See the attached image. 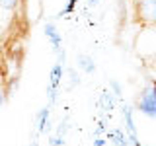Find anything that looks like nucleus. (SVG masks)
Listing matches in <instances>:
<instances>
[{
	"instance_id": "nucleus-2",
	"label": "nucleus",
	"mask_w": 156,
	"mask_h": 146,
	"mask_svg": "<svg viewBox=\"0 0 156 146\" xmlns=\"http://www.w3.org/2000/svg\"><path fill=\"white\" fill-rule=\"evenodd\" d=\"M136 109L140 111V113H144L146 117H152L156 119V94L152 90V86L144 88L140 97L136 99Z\"/></svg>"
},
{
	"instance_id": "nucleus-4",
	"label": "nucleus",
	"mask_w": 156,
	"mask_h": 146,
	"mask_svg": "<svg viewBox=\"0 0 156 146\" xmlns=\"http://www.w3.org/2000/svg\"><path fill=\"white\" fill-rule=\"evenodd\" d=\"M45 35H47L49 41H51L53 51L58 55V53H61V45H62V35L58 33V29L55 27V23H45Z\"/></svg>"
},
{
	"instance_id": "nucleus-3",
	"label": "nucleus",
	"mask_w": 156,
	"mask_h": 146,
	"mask_svg": "<svg viewBox=\"0 0 156 146\" xmlns=\"http://www.w3.org/2000/svg\"><path fill=\"white\" fill-rule=\"evenodd\" d=\"M123 119H125V133L129 136L131 144L133 146H143L139 140V134H136V127H135V121H133V109L129 105H123Z\"/></svg>"
},
{
	"instance_id": "nucleus-10",
	"label": "nucleus",
	"mask_w": 156,
	"mask_h": 146,
	"mask_svg": "<svg viewBox=\"0 0 156 146\" xmlns=\"http://www.w3.org/2000/svg\"><path fill=\"white\" fill-rule=\"evenodd\" d=\"M22 0H0V12H14Z\"/></svg>"
},
{
	"instance_id": "nucleus-5",
	"label": "nucleus",
	"mask_w": 156,
	"mask_h": 146,
	"mask_svg": "<svg viewBox=\"0 0 156 146\" xmlns=\"http://www.w3.org/2000/svg\"><path fill=\"white\" fill-rule=\"evenodd\" d=\"M62 74H65V66L58 61V62H55V66L51 68V74H49V88H51V90H58Z\"/></svg>"
},
{
	"instance_id": "nucleus-16",
	"label": "nucleus",
	"mask_w": 156,
	"mask_h": 146,
	"mask_svg": "<svg viewBox=\"0 0 156 146\" xmlns=\"http://www.w3.org/2000/svg\"><path fill=\"white\" fill-rule=\"evenodd\" d=\"M105 144V140L104 138H100V136H96V140H94V146H104Z\"/></svg>"
},
{
	"instance_id": "nucleus-17",
	"label": "nucleus",
	"mask_w": 156,
	"mask_h": 146,
	"mask_svg": "<svg viewBox=\"0 0 156 146\" xmlns=\"http://www.w3.org/2000/svg\"><path fill=\"white\" fill-rule=\"evenodd\" d=\"M4 99H6V90H0V107H2Z\"/></svg>"
},
{
	"instance_id": "nucleus-20",
	"label": "nucleus",
	"mask_w": 156,
	"mask_h": 146,
	"mask_svg": "<svg viewBox=\"0 0 156 146\" xmlns=\"http://www.w3.org/2000/svg\"><path fill=\"white\" fill-rule=\"evenodd\" d=\"M152 66L156 68V53H154V55H152Z\"/></svg>"
},
{
	"instance_id": "nucleus-1",
	"label": "nucleus",
	"mask_w": 156,
	"mask_h": 146,
	"mask_svg": "<svg viewBox=\"0 0 156 146\" xmlns=\"http://www.w3.org/2000/svg\"><path fill=\"white\" fill-rule=\"evenodd\" d=\"M133 16H135L136 26L154 27L156 26V0H135Z\"/></svg>"
},
{
	"instance_id": "nucleus-11",
	"label": "nucleus",
	"mask_w": 156,
	"mask_h": 146,
	"mask_svg": "<svg viewBox=\"0 0 156 146\" xmlns=\"http://www.w3.org/2000/svg\"><path fill=\"white\" fill-rule=\"evenodd\" d=\"M76 2H78V0H68V4H66V6L61 10V12H58V18H61V16H65V14H70V12H74V6H76Z\"/></svg>"
},
{
	"instance_id": "nucleus-14",
	"label": "nucleus",
	"mask_w": 156,
	"mask_h": 146,
	"mask_svg": "<svg viewBox=\"0 0 156 146\" xmlns=\"http://www.w3.org/2000/svg\"><path fill=\"white\" fill-rule=\"evenodd\" d=\"M49 144L51 146H65V138H62L61 134H57V136H53V138L49 140Z\"/></svg>"
},
{
	"instance_id": "nucleus-8",
	"label": "nucleus",
	"mask_w": 156,
	"mask_h": 146,
	"mask_svg": "<svg viewBox=\"0 0 156 146\" xmlns=\"http://www.w3.org/2000/svg\"><path fill=\"white\" fill-rule=\"evenodd\" d=\"M47 121H49V107H43V109L37 113V125H39V133H45V130L49 129Z\"/></svg>"
},
{
	"instance_id": "nucleus-13",
	"label": "nucleus",
	"mask_w": 156,
	"mask_h": 146,
	"mask_svg": "<svg viewBox=\"0 0 156 146\" xmlns=\"http://www.w3.org/2000/svg\"><path fill=\"white\" fill-rule=\"evenodd\" d=\"M68 76H70V88H74L76 84H80V78L76 76V70H72V68H68Z\"/></svg>"
},
{
	"instance_id": "nucleus-19",
	"label": "nucleus",
	"mask_w": 156,
	"mask_h": 146,
	"mask_svg": "<svg viewBox=\"0 0 156 146\" xmlns=\"http://www.w3.org/2000/svg\"><path fill=\"white\" fill-rule=\"evenodd\" d=\"M150 86H152V90H154V94H156V80H152V82H150Z\"/></svg>"
},
{
	"instance_id": "nucleus-6",
	"label": "nucleus",
	"mask_w": 156,
	"mask_h": 146,
	"mask_svg": "<svg viewBox=\"0 0 156 146\" xmlns=\"http://www.w3.org/2000/svg\"><path fill=\"white\" fill-rule=\"evenodd\" d=\"M107 138L113 142V146H133L129 140V136H127L125 130L121 129H113V130H107Z\"/></svg>"
},
{
	"instance_id": "nucleus-12",
	"label": "nucleus",
	"mask_w": 156,
	"mask_h": 146,
	"mask_svg": "<svg viewBox=\"0 0 156 146\" xmlns=\"http://www.w3.org/2000/svg\"><path fill=\"white\" fill-rule=\"evenodd\" d=\"M109 88L113 92H111V94H113L115 97H121V86H119V82H115V80H111L109 82Z\"/></svg>"
},
{
	"instance_id": "nucleus-9",
	"label": "nucleus",
	"mask_w": 156,
	"mask_h": 146,
	"mask_svg": "<svg viewBox=\"0 0 156 146\" xmlns=\"http://www.w3.org/2000/svg\"><path fill=\"white\" fill-rule=\"evenodd\" d=\"M113 103H115V96L109 90H105L101 94V107H104V111H111L113 109Z\"/></svg>"
},
{
	"instance_id": "nucleus-18",
	"label": "nucleus",
	"mask_w": 156,
	"mask_h": 146,
	"mask_svg": "<svg viewBox=\"0 0 156 146\" xmlns=\"http://www.w3.org/2000/svg\"><path fill=\"white\" fill-rule=\"evenodd\" d=\"M98 2H100V0H88V4H90V6H96Z\"/></svg>"
},
{
	"instance_id": "nucleus-15",
	"label": "nucleus",
	"mask_w": 156,
	"mask_h": 146,
	"mask_svg": "<svg viewBox=\"0 0 156 146\" xmlns=\"http://www.w3.org/2000/svg\"><path fill=\"white\" fill-rule=\"evenodd\" d=\"M4 84H6V78H4V70H2V64H0V90H4Z\"/></svg>"
},
{
	"instance_id": "nucleus-7",
	"label": "nucleus",
	"mask_w": 156,
	"mask_h": 146,
	"mask_svg": "<svg viewBox=\"0 0 156 146\" xmlns=\"http://www.w3.org/2000/svg\"><path fill=\"white\" fill-rule=\"evenodd\" d=\"M76 62H78V68H82V70L86 72V74H92V72L96 70V62H94V58H92L90 55H78L76 57Z\"/></svg>"
}]
</instances>
